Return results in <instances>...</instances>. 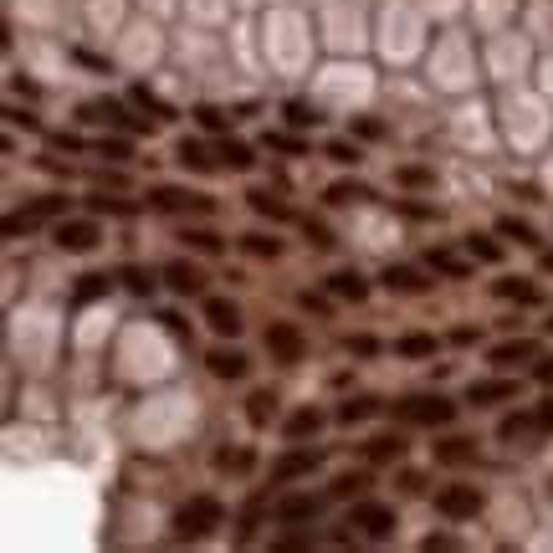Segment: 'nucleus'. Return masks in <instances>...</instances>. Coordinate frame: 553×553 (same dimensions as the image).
<instances>
[{"instance_id": "f257e3e1", "label": "nucleus", "mask_w": 553, "mask_h": 553, "mask_svg": "<svg viewBox=\"0 0 553 553\" xmlns=\"http://www.w3.org/2000/svg\"><path fill=\"white\" fill-rule=\"evenodd\" d=\"M226 523V507H221V497H210V492H200V497H190L180 513H175V538H185V543H200V538H210Z\"/></svg>"}, {"instance_id": "4d7b16f0", "label": "nucleus", "mask_w": 553, "mask_h": 553, "mask_svg": "<svg viewBox=\"0 0 553 553\" xmlns=\"http://www.w3.org/2000/svg\"><path fill=\"white\" fill-rule=\"evenodd\" d=\"M297 303H303L308 313H328V297H313V292H303V297H297Z\"/></svg>"}, {"instance_id": "052dcab7", "label": "nucleus", "mask_w": 553, "mask_h": 553, "mask_svg": "<svg viewBox=\"0 0 553 553\" xmlns=\"http://www.w3.org/2000/svg\"><path fill=\"white\" fill-rule=\"evenodd\" d=\"M543 272H553V251H543Z\"/></svg>"}, {"instance_id": "603ef678", "label": "nucleus", "mask_w": 553, "mask_h": 553, "mask_svg": "<svg viewBox=\"0 0 553 553\" xmlns=\"http://www.w3.org/2000/svg\"><path fill=\"white\" fill-rule=\"evenodd\" d=\"M272 548H277V553H303V548H313V538H277Z\"/></svg>"}, {"instance_id": "0eeeda50", "label": "nucleus", "mask_w": 553, "mask_h": 553, "mask_svg": "<svg viewBox=\"0 0 553 553\" xmlns=\"http://www.w3.org/2000/svg\"><path fill=\"white\" fill-rule=\"evenodd\" d=\"M349 528H359L364 538H390V533H395V507L359 497V502L349 507Z\"/></svg>"}, {"instance_id": "7c9ffc66", "label": "nucleus", "mask_w": 553, "mask_h": 553, "mask_svg": "<svg viewBox=\"0 0 553 553\" xmlns=\"http://www.w3.org/2000/svg\"><path fill=\"white\" fill-rule=\"evenodd\" d=\"M180 241H185V246H195L200 257H221V236H216V231H205V226H185V231H180Z\"/></svg>"}, {"instance_id": "864d4df0", "label": "nucleus", "mask_w": 553, "mask_h": 553, "mask_svg": "<svg viewBox=\"0 0 553 553\" xmlns=\"http://www.w3.org/2000/svg\"><path fill=\"white\" fill-rule=\"evenodd\" d=\"M159 323H164L169 333H175V338H180V344H185V338H190V328H185V318H175V313H164Z\"/></svg>"}, {"instance_id": "20e7f679", "label": "nucleus", "mask_w": 553, "mask_h": 553, "mask_svg": "<svg viewBox=\"0 0 553 553\" xmlns=\"http://www.w3.org/2000/svg\"><path fill=\"white\" fill-rule=\"evenodd\" d=\"M482 507H487L482 487L451 482V487H441V492H436V513H441V518H451V523H466V518H477Z\"/></svg>"}, {"instance_id": "473e14b6", "label": "nucleus", "mask_w": 553, "mask_h": 553, "mask_svg": "<svg viewBox=\"0 0 553 553\" xmlns=\"http://www.w3.org/2000/svg\"><path fill=\"white\" fill-rule=\"evenodd\" d=\"M221 164H231V169H251L257 164V154H251V144H241V139H221Z\"/></svg>"}, {"instance_id": "f704fd0d", "label": "nucleus", "mask_w": 553, "mask_h": 553, "mask_svg": "<svg viewBox=\"0 0 553 553\" xmlns=\"http://www.w3.org/2000/svg\"><path fill=\"white\" fill-rule=\"evenodd\" d=\"M369 415H379V400H369V395L338 405V420H344V425H359V420H369Z\"/></svg>"}, {"instance_id": "39448f33", "label": "nucleus", "mask_w": 553, "mask_h": 553, "mask_svg": "<svg viewBox=\"0 0 553 553\" xmlns=\"http://www.w3.org/2000/svg\"><path fill=\"white\" fill-rule=\"evenodd\" d=\"M62 216H67V195H41L36 205H26V210H11V216H6V236L36 231L41 221H62Z\"/></svg>"}, {"instance_id": "f03ea898", "label": "nucleus", "mask_w": 553, "mask_h": 553, "mask_svg": "<svg viewBox=\"0 0 553 553\" xmlns=\"http://www.w3.org/2000/svg\"><path fill=\"white\" fill-rule=\"evenodd\" d=\"M149 205L164 210V216H210L216 200L200 195V190H180V185H154L149 190Z\"/></svg>"}, {"instance_id": "bf43d9fd", "label": "nucleus", "mask_w": 553, "mask_h": 553, "mask_svg": "<svg viewBox=\"0 0 553 553\" xmlns=\"http://www.w3.org/2000/svg\"><path fill=\"white\" fill-rule=\"evenodd\" d=\"M538 431H553V400L538 405Z\"/></svg>"}, {"instance_id": "3c124183", "label": "nucleus", "mask_w": 553, "mask_h": 553, "mask_svg": "<svg viewBox=\"0 0 553 553\" xmlns=\"http://www.w3.org/2000/svg\"><path fill=\"white\" fill-rule=\"evenodd\" d=\"M98 149H103V154H113V159H129V154H134V149H129V139H103Z\"/></svg>"}, {"instance_id": "7ed1b4c3", "label": "nucleus", "mask_w": 553, "mask_h": 553, "mask_svg": "<svg viewBox=\"0 0 553 553\" xmlns=\"http://www.w3.org/2000/svg\"><path fill=\"white\" fill-rule=\"evenodd\" d=\"M52 241L62 251H72V257H82V251H93L103 241V226H98V216H62L52 226Z\"/></svg>"}, {"instance_id": "c9c22d12", "label": "nucleus", "mask_w": 553, "mask_h": 553, "mask_svg": "<svg viewBox=\"0 0 553 553\" xmlns=\"http://www.w3.org/2000/svg\"><path fill=\"white\" fill-rule=\"evenodd\" d=\"M395 349H400L405 359H431V354H436V338H431V333H405Z\"/></svg>"}, {"instance_id": "9d476101", "label": "nucleus", "mask_w": 553, "mask_h": 553, "mask_svg": "<svg viewBox=\"0 0 553 553\" xmlns=\"http://www.w3.org/2000/svg\"><path fill=\"white\" fill-rule=\"evenodd\" d=\"M507 400H518V379H472L466 385V405H477V410L507 405Z\"/></svg>"}, {"instance_id": "de8ad7c7", "label": "nucleus", "mask_w": 553, "mask_h": 553, "mask_svg": "<svg viewBox=\"0 0 553 553\" xmlns=\"http://www.w3.org/2000/svg\"><path fill=\"white\" fill-rule=\"evenodd\" d=\"M344 349H349V354H359V359H369V354L379 349V338H369V333H359V338H344Z\"/></svg>"}, {"instance_id": "423d86ee", "label": "nucleus", "mask_w": 553, "mask_h": 553, "mask_svg": "<svg viewBox=\"0 0 553 553\" xmlns=\"http://www.w3.org/2000/svg\"><path fill=\"white\" fill-rule=\"evenodd\" d=\"M318 466H323V451H318V446L292 441V451H282V456L272 461V482L282 487V482H297V477H313Z\"/></svg>"}, {"instance_id": "393cba45", "label": "nucleus", "mask_w": 553, "mask_h": 553, "mask_svg": "<svg viewBox=\"0 0 553 553\" xmlns=\"http://www.w3.org/2000/svg\"><path fill=\"white\" fill-rule=\"evenodd\" d=\"M364 492H369V472H338L328 487V497H338V502H359Z\"/></svg>"}, {"instance_id": "72a5a7b5", "label": "nucleus", "mask_w": 553, "mask_h": 553, "mask_svg": "<svg viewBox=\"0 0 553 553\" xmlns=\"http://www.w3.org/2000/svg\"><path fill=\"white\" fill-rule=\"evenodd\" d=\"M497 236L518 241V246H538V231H533L528 221H518V216H502V221H497Z\"/></svg>"}, {"instance_id": "4c0bfd02", "label": "nucleus", "mask_w": 553, "mask_h": 553, "mask_svg": "<svg viewBox=\"0 0 553 553\" xmlns=\"http://www.w3.org/2000/svg\"><path fill=\"white\" fill-rule=\"evenodd\" d=\"M323 154H328L333 164H344V169H354V164L364 159V154H359V144H349V139H328V144H323Z\"/></svg>"}, {"instance_id": "6ab92c4d", "label": "nucleus", "mask_w": 553, "mask_h": 553, "mask_svg": "<svg viewBox=\"0 0 553 553\" xmlns=\"http://www.w3.org/2000/svg\"><path fill=\"white\" fill-rule=\"evenodd\" d=\"M328 292L338 297V303H364V297H369V282H364L359 272L344 267V272H333V277H328Z\"/></svg>"}, {"instance_id": "f3484780", "label": "nucleus", "mask_w": 553, "mask_h": 553, "mask_svg": "<svg viewBox=\"0 0 553 553\" xmlns=\"http://www.w3.org/2000/svg\"><path fill=\"white\" fill-rule=\"evenodd\" d=\"M210 374L216 379H246V369H251V359L241 354V349H210Z\"/></svg>"}, {"instance_id": "ea45409f", "label": "nucleus", "mask_w": 553, "mask_h": 553, "mask_svg": "<svg viewBox=\"0 0 553 553\" xmlns=\"http://www.w3.org/2000/svg\"><path fill=\"white\" fill-rule=\"evenodd\" d=\"M129 98H134V103H139V108H149V113H159V123H169V118H175V108H169V103H164V98H154V93H149V88H134V93H129Z\"/></svg>"}, {"instance_id": "9b49d317", "label": "nucleus", "mask_w": 553, "mask_h": 553, "mask_svg": "<svg viewBox=\"0 0 553 553\" xmlns=\"http://www.w3.org/2000/svg\"><path fill=\"white\" fill-rule=\"evenodd\" d=\"M272 513H277V523H313L318 513H323V497H313V492H287L277 507H272Z\"/></svg>"}, {"instance_id": "8fccbe9b", "label": "nucleus", "mask_w": 553, "mask_h": 553, "mask_svg": "<svg viewBox=\"0 0 553 553\" xmlns=\"http://www.w3.org/2000/svg\"><path fill=\"white\" fill-rule=\"evenodd\" d=\"M200 123H205L210 134H221V129H226V113H221V108H200Z\"/></svg>"}, {"instance_id": "a18cd8bd", "label": "nucleus", "mask_w": 553, "mask_h": 553, "mask_svg": "<svg viewBox=\"0 0 553 553\" xmlns=\"http://www.w3.org/2000/svg\"><path fill=\"white\" fill-rule=\"evenodd\" d=\"M267 149H282V154H308L303 139H292V134H267Z\"/></svg>"}, {"instance_id": "58836bf2", "label": "nucleus", "mask_w": 553, "mask_h": 553, "mask_svg": "<svg viewBox=\"0 0 553 553\" xmlns=\"http://www.w3.org/2000/svg\"><path fill=\"white\" fill-rule=\"evenodd\" d=\"M466 251H472L477 262H492V267L502 262V246H497L492 236H466Z\"/></svg>"}, {"instance_id": "2f4dec72", "label": "nucleus", "mask_w": 553, "mask_h": 553, "mask_svg": "<svg viewBox=\"0 0 553 553\" xmlns=\"http://www.w3.org/2000/svg\"><path fill=\"white\" fill-rule=\"evenodd\" d=\"M113 292V277L103 272H88V277H77V303H98V297Z\"/></svg>"}, {"instance_id": "49530a36", "label": "nucleus", "mask_w": 553, "mask_h": 553, "mask_svg": "<svg viewBox=\"0 0 553 553\" xmlns=\"http://www.w3.org/2000/svg\"><path fill=\"white\" fill-rule=\"evenodd\" d=\"M395 180H400V185H431L436 175H431V169H420V164H405V169H400Z\"/></svg>"}, {"instance_id": "4468645a", "label": "nucleus", "mask_w": 553, "mask_h": 553, "mask_svg": "<svg viewBox=\"0 0 553 553\" xmlns=\"http://www.w3.org/2000/svg\"><path fill=\"white\" fill-rule=\"evenodd\" d=\"M82 118H93V123H108V129H139V123L123 113V103L113 98H93V103H82Z\"/></svg>"}, {"instance_id": "c756f323", "label": "nucleus", "mask_w": 553, "mask_h": 553, "mask_svg": "<svg viewBox=\"0 0 553 553\" xmlns=\"http://www.w3.org/2000/svg\"><path fill=\"white\" fill-rule=\"evenodd\" d=\"M272 415H277V395L272 390H257V395L246 400V420L257 425V431H262V425H272Z\"/></svg>"}, {"instance_id": "ddd939ff", "label": "nucleus", "mask_w": 553, "mask_h": 553, "mask_svg": "<svg viewBox=\"0 0 553 553\" xmlns=\"http://www.w3.org/2000/svg\"><path fill=\"white\" fill-rule=\"evenodd\" d=\"M538 359V338H507V344L487 349V364L497 369H513V364H533Z\"/></svg>"}, {"instance_id": "1a4fd4ad", "label": "nucleus", "mask_w": 553, "mask_h": 553, "mask_svg": "<svg viewBox=\"0 0 553 553\" xmlns=\"http://www.w3.org/2000/svg\"><path fill=\"white\" fill-rule=\"evenodd\" d=\"M267 354H272L277 364H303V354H308L303 328H292V323H272V328H267Z\"/></svg>"}, {"instance_id": "cd10ccee", "label": "nucleus", "mask_w": 553, "mask_h": 553, "mask_svg": "<svg viewBox=\"0 0 553 553\" xmlns=\"http://www.w3.org/2000/svg\"><path fill=\"white\" fill-rule=\"evenodd\" d=\"M241 246H246V257H257V262H277V257H282V241H277V236H267V231L241 236Z\"/></svg>"}, {"instance_id": "6e6d98bb", "label": "nucleus", "mask_w": 553, "mask_h": 553, "mask_svg": "<svg viewBox=\"0 0 553 553\" xmlns=\"http://www.w3.org/2000/svg\"><path fill=\"white\" fill-rule=\"evenodd\" d=\"M533 379H538V385H553V354H548V359H538V369H533Z\"/></svg>"}, {"instance_id": "dca6fc26", "label": "nucleus", "mask_w": 553, "mask_h": 553, "mask_svg": "<svg viewBox=\"0 0 553 553\" xmlns=\"http://www.w3.org/2000/svg\"><path fill=\"white\" fill-rule=\"evenodd\" d=\"M164 282L175 287L180 297H195V292H205V272H200L195 262H169V267H164Z\"/></svg>"}, {"instance_id": "09e8293b", "label": "nucleus", "mask_w": 553, "mask_h": 553, "mask_svg": "<svg viewBox=\"0 0 553 553\" xmlns=\"http://www.w3.org/2000/svg\"><path fill=\"white\" fill-rule=\"evenodd\" d=\"M303 231H308V241H313V246H323V251L333 246V231H328V226H318V221H303Z\"/></svg>"}, {"instance_id": "a211bd4d", "label": "nucleus", "mask_w": 553, "mask_h": 553, "mask_svg": "<svg viewBox=\"0 0 553 553\" xmlns=\"http://www.w3.org/2000/svg\"><path fill=\"white\" fill-rule=\"evenodd\" d=\"M492 292L502 297V303H523V308H538V303H543V292H538L533 282H523V277H502V282H492Z\"/></svg>"}, {"instance_id": "c03bdc74", "label": "nucleus", "mask_w": 553, "mask_h": 553, "mask_svg": "<svg viewBox=\"0 0 553 553\" xmlns=\"http://www.w3.org/2000/svg\"><path fill=\"white\" fill-rule=\"evenodd\" d=\"M216 472H251V451H221Z\"/></svg>"}, {"instance_id": "b1692460", "label": "nucleus", "mask_w": 553, "mask_h": 553, "mask_svg": "<svg viewBox=\"0 0 553 553\" xmlns=\"http://www.w3.org/2000/svg\"><path fill=\"white\" fill-rule=\"evenodd\" d=\"M246 200H251V210H257V216H267V221H292V205H287L282 195H272V190H251Z\"/></svg>"}, {"instance_id": "a19ab883", "label": "nucleus", "mask_w": 553, "mask_h": 553, "mask_svg": "<svg viewBox=\"0 0 553 553\" xmlns=\"http://www.w3.org/2000/svg\"><path fill=\"white\" fill-rule=\"evenodd\" d=\"M425 262H431L436 272H446V277H466V272H472V267H466L461 257H451V251H431V257H425Z\"/></svg>"}, {"instance_id": "f8f14e48", "label": "nucleus", "mask_w": 553, "mask_h": 553, "mask_svg": "<svg viewBox=\"0 0 553 553\" xmlns=\"http://www.w3.org/2000/svg\"><path fill=\"white\" fill-rule=\"evenodd\" d=\"M205 323H210V333H221V338H236L246 328L241 308L231 303V297H205Z\"/></svg>"}, {"instance_id": "6e6552de", "label": "nucleus", "mask_w": 553, "mask_h": 553, "mask_svg": "<svg viewBox=\"0 0 553 553\" xmlns=\"http://www.w3.org/2000/svg\"><path fill=\"white\" fill-rule=\"evenodd\" d=\"M400 420L405 425H451L456 420V405L446 395H415L400 405Z\"/></svg>"}, {"instance_id": "13d9d810", "label": "nucleus", "mask_w": 553, "mask_h": 553, "mask_svg": "<svg viewBox=\"0 0 553 553\" xmlns=\"http://www.w3.org/2000/svg\"><path fill=\"white\" fill-rule=\"evenodd\" d=\"M52 149H67V154H77V149H82V139H72V134H52Z\"/></svg>"}, {"instance_id": "a878e982", "label": "nucleus", "mask_w": 553, "mask_h": 553, "mask_svg": "<svg viewBox=\"0 0 553 553\" xmlns=\"http://www.w3.org/2000/svg\"><path fill=\"white\" fill-rule=\"evenodd\" d=\"M323 200H328V205H354V200H374V190L359 185V180H333V185L323 190Z\"/></svg>"}, {"instance_id": "37998d69", "label": "nucleus", "mask_w": 553, "mask_h": 553, "mask_svg": "<svg viewBox=\"0 0 553 553\" xmlns=\"http://www.w3.org/2000/svg\"><path fill=\"white\" fill-rule=\"evenodd\" d=\"M118 277H123V282H129V292H139V297H149V292H154V277H149L144 267H123Z\"/></svg>"}, {"instance_id": "680f3d73", "label": "nucleus", "mask_w": 553, "mask_h": 553, "mask_svg": "<svg viewBox=\"0 0 553 553\" xmlns=\"http://www.w3.org/2000/svg\"><path fill=\"white\" fill-rule=\"evenodd\" d=\"M548 333H553V318H548Z\"/></svg>"}, {"instance_id": "412c9836", "label": "nucleus", "mask_w": 553, "mask_h": 553, "mask_svg": "<svg viewBox=\"0 0 553 553\" xmlns=\"http://www.w3.org/2000/svg\"><path fill=\"white\" fill-rule=\"evenodd\" d=\"M318 431H323V410L303 405V410H292V415H287V441H313Z\"/></svg>"}, {"instance_id": "aec40b11", "label": "nucleus", "mask_w": 553, "mask_h": 553, "mask_svg": "<svg viewBox=\"0 0 553 553\" xmlns=\"http://www.w3.org/2000/svg\"><path fill=\"white\" fill-rule=\"evenodd\" d=\"M379 282H385L390 292H425V287H431V277H425V272H415V267H385V272H379Z\"/></svg>"}, {"instance_id": "4be33fe9", "label": "nucleus", "mask_w": 553, "mask_h": 553, "mask_svg": "<svg viewBox=\"0 0 553 553\" xmlns=\"http://www.w3.org/2000/svg\"><path fill=\"white\" fill-rule=\"evenodd\" d=\"M175 159H180L185 169H195V175H210V169H216V159H210V149H205L200 139H180V144H175Z\"/></svg>"}, {"instance_id": "5fc2aeb1", "label": "nucleus", "mask_w": 553, "mask_h": 553, "mask_svg": "<svg viewBox=\"0 0 553 553\" xmlns=\"http://www.w3.org/2000/svg\"><path fill=\"white\" fill-rule=\"evenodd\" d=\"M400 487H405L410 497H420V492H425V477H420V472H400Z\"/></svg>"}, {"instance_id": "5701e85b", "label": "nucleus", "mask_w": 553, "mask_h": 553, "mask_svg": "<svg viewBox=\"0 0 553 553\" xmlns=\"http://www.w3.org/2000/svg\"><path fill=\"white\" fill-rule=\"evenodd\" d=\"M88 210H93V216H123V221H129V216H139V200H123V195H88Z\"/></svg>"}, {"instance_id": "bb28decb", "label": "nucleus", "mask_w": 553, "mask_h": 553, "mask_svg": "<svg viewBox=\"0 0 553 553\" xmlns=\"http://www.w3.org/2000/svg\"><path fill=\"white\" fill-rule=\"evenodd\" d=\"M528 431H538V410H518V415H502V425H497V436H502V441H523Z\"/></svg>"}, {"instance_id": "79ce46f5", "label": "nucleus", "mask_w": 553, "mask_h": 553, "mask_svg": "<svg viewBox=\"0 0 553 553\" xmlns=\"http://www.w3.org/2000/svg\"><path fill=\"white\" fill-rule=\"evenodd\" d=\"M349 134H359V139L379 144V139H385V123H379V118H369V113H364V118H354V123H349Z\"/></svg>"}, {"instance_id": "e433bc0d", "label": "nucleus", "mask_w": 553, "mask_h": 553, "mask_svg": "<svg viewBox=\"0 0 553 553\" xmlns=\"http://www.w3.org/2000/svg\"><path fill=\"white\" fill-rule=\"evenodd\" d=\"M287 123H292V129H318L323 113H318L313 103H303V98H292V103H287Z\"/></svg>"}, {"instance_id": "c85d7f7f", "label": "nucleus", "mask_w": 553, "mask_h": 553, "mask_svg": "<svg viewBox=\"0 0 553 553\" xmlns=\"http://www.w3.org/2000/svg\"><path fill=\"white\" fill-rule=\"evenodd\" d=\"M472 456H477V441H466V436H451L436 446V461H446V466H466Z\"/></svg>"}, {"instance_id": "2eb2a0df", "label": "nucleus", "mask_w": 553, "mask_h": 553, "mask_svg": "<svg viewBox=\"0 0 553 553\" xmlns=\"http://www.w3.org/2000/svg\"><path fill=\"white\" fill-rule=\"evenodd\" d=\"M405 456V436L400 431H379V436H369V446H364V461H374V466H390V461H400Z\"/></svg>"}]
</instances>
